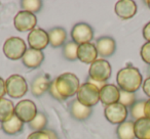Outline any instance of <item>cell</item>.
I'll return each instance as SVG.
<instances>
[{"label":"cell","mask_w":150,"mask_h":139,"mask_svg":"<svg viewBox=\"0 0 150 139\" xmlns=\"http://www.w3.org/2000/svg\"><path fill=\"white\" fill-rule=\"evenodd\" d=\"M145 103L146 100H139V101H136L129 108V114H131V117L134 120L137 121L142 118H145V112H144Z\"/></svg>","instance_id":"obj_26"},{"label":"cell","mask_w":150,"mask_h":139,"mask_svg":"<svg viewBox=\"0 0 150 139\" xmlns=\"http://www.w3.org/2000/svg\"><path fill=\"white\" fill-rule=\"evenodd\" d=\"M127 115H129L127 108L118 102L107 105L104 110V116L106 120L114 125H119L125 122Z\"/></svg>","instance_id":"obj_10"},{"label":"cell","mask_w":150,"mask_h":139,"mask_svg":"<svg viewBox=\"0 0 150 139\" xmlns=\"http://www.w3.org/2000/svg\"><path fill=\"white\" fill-rule=\"evenodd\" d=\"M71 38L78 45L91 43L94 38V30L86 23H77L71 30Z\"/></svg>","instance_id":"obj_7"},{"label":"cell","mask_w":150,"mask_h":139,"mask_svg":"<svg viewBox=\"0 0 150 139\" xmlns=\"http://www.w3.org/2000/svg\"><path fill=\"white\" fill-rule=\"evenodd\" d=\"M112 74V68L110 64L106 59H97L90 66L88 70V78L94 81L104 82L106 83L111 77Z\"/></svg>","instance_id":"obj_5"},{"label":"cell","mask_w":150,"mask_h":139,"mask_svg":"<svg viewBox=\"0 0 150 139\" xmlns=\"http://www.w3.org/2000/svg\"><path fill=\"white\" fill-rule=\"evenodd\" d=\"M26 51H27L26 43L20 37H11L5 40L3 44V53L8 59H22Z\"/></svg>","instance_id":"obj_4"},{"label":"cell","mask_w":150,"mask_h":139,"mask_svg":"<svg viewBox=\"0 0 150 139\" xmlns=\"http://www.w3.org/2000/svg\"><path fill=\"white\" fill-rule=\"evenodd\" d=\"M45 131L48 134V136H50V139H59L58 135H57V133L54 132V130H52V129H45Z\"/></svg>","instance_id":"obj_37"},{"label":"cell","mask_w":150,"mask_h":139,"mask_svg":"<svg viewBox=\"0 0 150 139\" xmlns=\"http://www.w3.org/2000/svg\"><path fill=\"white\" fill-rule=\"evenodd\" d=\"M1 129H2L5 134L16 135V134H19L20 132L23 131L24 123L15 115V116H13L11 120L7 121V122L1 123Z\"/></svg>","instance_id":"obj_21"},{"label":"cell","mask_w":150,"mask_h":139,"mask_svg":"<svg viewBox=\"0 0 150 139\" xmlns=\"http://www.w3.org/2000/svg\"><path fill=\"white\" fill-rule=\"evenodd\" d=\"M134 131L137 139H150V119L145 117L135 121Z\"/></svg>","instance_id":"obj_20"},{"label":"cell","mask_w":150,"mask_h":139,"mask_svg":"<svg viewBox=\"0 0 150 139\" xmlns=\"http://www.w3.org/2000/svg\"><path fill=\"white\" fill-rule=\"evenodd\" d=\"M28 43L30 48L42 51L50 44L47 32L41 28L32 30L28 35Z\"/></svg>","instance_id":"obj_11"},{"label":"cell","mask_w":150,"mask_h":139,"mask_svg":"<svg viewBox=\"0 0 150 139\" xmlns=\"http://www.w3.org/2000/svg\"><path fill=\"white\" fill-rule=\"evenodd\" d=\"M133 121H125L117 126L116 135L118 139H135V131H134Z\"/></svg>","instance_id":"obj_23"},{"label":"cell","mask_w":150,"mask_h":139,"mask_svg":"<svg viewBox=\"0 0 150 139\" xmlns=\"http://www.w3.org/2000/svg\"><path fill=\"white\" fill-rule=\"evenodd\" d=\"M48 40H50V45L54 48L61 47L65 45V42L67 40V33L65 29L61 27H56L50 29L47 32Z\"/></svg>","instance_id":"obj_19"},{"label":"cell","mask_w":150,"mask_h":139,"mask_svg":"<svg viewBox=\"0 0 150 139\" xmlns=\"http://www.w3.org/2000/svg\"><path fill=\"white\" fill-rule=\"evenodd\" d=\"M140 56L145 64L150 66V42H146L140 49Z\"/></svg>","instance_id":"obj_29"},{"label":"cell","mask_w":150,"mask_h":139,"mask_svg":"<svg viewBox=\"0 0 150 139\" xmlns=\"http://www.w3.org/2000/svg\"><path fill=\"white\" fill-rule=\"evenodd\" d=\"M142 34H143L144 39L147 42H150V22H148V23L144 26L143 30H142Z\"/></svg>","instance_id":"obj_33"},{"label":"cell","mask_w":150,"mask_h":139,"mask_svg":"<svg viewBox=\"0 0 150 139\" xmlns=\"http://www.w3.org/2000/svg\"><path fill=\"white\" fill-rule=\"evenodd\" d=\"M76 96H77L76 99L80 103L88 108H92L100 101V89L93 84L86 82L79 86Z\"/></svg>","instance_id":"obj_3"},{"label":"cell","mask_w":150,"mask_h":139,"mask_svg":"<svg viewBox=\"0 0 150 139\" xmlns=\"http://www.w3.org/2000/svg\"><path fill=\"white\" fill-rule=\"evenodd\" d=\"M86 82H88V83H91V84H93V85H95L97 88H99V89H102L103 87H104L105 85H106L107 83H104V82H98V81H94V80H92L91 78H88V81Z\"/></svg>","instance_id":"obj_35"},{"label":"cell","mask_w":150,"mask_h":139,"mask_svg":"<svg viewBox=\"0 0 150 139\" xmlns=\"http://www.w3.org/2000/svg\"><path fill=\"white\" fill-rule=\"evenodd\" d=\"M27 139H50L45 130L43 131H33L28 135Z\"/></svg>","instance_id":"obj_30"},{"label":"cell","mask_w":150,"mask_h":139,"mask_svg":"<svg viewBox=\"0 0 150 139\" xmlns=\"http://www.w3.org/2000/svg\"><path fill=\"white\" fill-rule=\"evenodd\" d=\"M78 44L74 41H69L63 46V56L69 61H74L78 59L77 51H78Z\"/></svg>","instance_id":"obj_25"},{"label":"cell","mask_w":150,"mask_h":139,"mask_svg":"<svg viewBox=\"0 0 150 139\" xmlns=\"http://www.w3.org/2000/svg\"><path fill=\"white\" fill-rule=\"evenodd\" d=\"M15 108L13 101L7 98H0V122L4 123L15 116Z\"/></svg>","instance_id":"obj_22"},{"label":"cell","mask_w":150,"mask_h":139,"mask_svg":"<svg viewBox=\"0 0 150 139\" xmlns=\"http://www.w3.org/2000/svg\"><path fill=\"white\" fill-rule=\"evenodd\" d=\"M6 94V86H5V81L0 77V98Z\"/></svg>","instance_id":"obj_34"},{"label":"cell","mask_w":150,"mask_h":139,"mask_svg":"<svg viewBox=\"0 0 150 139\" xmlns=\"http://www.w3.org/2000/svg\"><path fill=\"white\" fill-rule=\"evenodd\" d=\"M29 128L32 129L33 131H43L46 129V125H47V117L44 112H38L36 117L28 123Z\"/></svg>","instance_id":"obj_24"},{"label":"cell","mask_w":150,"mask_h":139,"mask_svg":"<svg viewBox=\"0 0 150 139\" xmlns=\"http://www.w3.org/2000/svg\"><path fill=\"white\" fill-rule=\"evenodd\" d=\"M120 96V89L114 84H106L100 90V101L105 105L117 103Z\"/></svg>","instance_id":"obj_13"},{"label":"cell","mask_w":150,"mask_h":139,"mask_svg":"<svg viewBox=\"0 0 150 139\" xmlns=\"http://www.w3.org/2000/svg\"><path fill=\"white\" fill-rule=\"evenodd\" d=\"M142 89H143L144 93L150 98V76L144 80L143 84H142Z\"/></svg>","instance_id":"obj_32"},{"label":"cell","mask_w":150,"mask_h":139,"mask_svg":"<svg viewBox=\"0 0 150 139\" xmlns=\"http://www.w3.org/2000/svg\"><path fill=\"white\" fill-rule=\"evenodd\" d=\"M6 93L11 98H21L27 93L28 84L26 79L21 75H11L5 81Z\"/></svg>","instance_id":"obj_6"},{"label":"cell","mask_w":150,"mask_h":139,"mask_svg":"<svg viewBox=\"0 0 150 139\" xmlns=\"http://www.w3.org/2000/svg\"><path fill=\"white\" fill-rule=\"evenodd\" d=\"M50 80L47 75H41L36 76L31 82V93L33 94L35 97H39V96L43 95L46 91H48V88L50 85Z\"/></svg>","instance_id":"obj_17"},{"label":"cell","mask_w":150,"mask_h":139,"mask_svg":"<svg viewBox=\"0 0 150 139\" xmlns=\"http://www.w3.org/2000/svg\"><path fill=\"white\" fill-rule=\"evenodd\" d=\"M116 82L120 90L135 93L142 86L143 78L137 68L127 66L118 71L116 75Z\"/></svg>","instance_id":"obj_1"},{"label":"cell","mask_w":150,"mask_h":139,"mask_svg":"<svg viewBox=\"0 0 150 139\" xmlns=\"http://www.w3.org/2000/svg\"><path fill=\"white\" fill-rule=\"evenodd\" d=\"M148 73H149V76H150V66H149V68H148Z\"/></svg>","instance_id":"obj_39"},{"label":"cell","mask_w":150,"mask_h":139,"mask_svg":"<svg viewBox=\"0 0 150 139\" xmlns=\"http://www.w3.org/2000/svg\"><path fill=\"white\" fill-rule=\"evenodd\" d=\"M96 48L98 54L102 57H109L113 55L116 50V42L112 37L103 36L96 41Z\"/></svg>","instance_id":"obj_14"},{"label":"cell","mask_w":150,"mask_h":139,"mask_svg":"<svg viewBox=\"0 0 150 139\" xmlns=\"http://www.w3.org/2000/svg\"><path fill=\"white\" fill-rule=\"evenodd\" d=\"M22 10L31 13H36L42 8V1L40 0H23L21 1Z\"/></svg>","instance_id":"obj_27"},{"label":"cell","mask_w":150,"mask_h":139,"mask_svg":"<svg viewBox=\"0 0 150 139\" xmlns=\"http://www.w3.org/2000/svg\"><path fill=\"white\" fill-rule=\"evenodd\" d=\"M48 92H50V94L52 96V97L54 98V99L57 100H64V98L62 97V96L59 94L58 90H57L56 88V84H54V80H52V82H50V88H48Z\"/></svg>","instance_id":"obj_31"},{"label":"cell","mask_w":150,"mask_h":139,"mask_svg":"<svg viewBox=\"0 0 150 139\" xmlns=\"http://www.w3.org/2000/svg\"><path fill=\"white\" fill-rule=\"evenodd\" d=\"M144 112H145V117H146V118H149L150 119V98L148 100H146Z\"/></svg>","instance_id":"obj_36"},{"label":"cell","mask_w":150,"mask_h":139,"mask_svg":"<svg viewBox=\"0 0 150 139\" xmlns=\"http://www.w3.org/2000/svg\"><path fill=\"white\" fill-rule=\"evenodd\" d=\"M69 110H70L71 116L75 120H78V121H86V119L90 118L93 112L92 108L83 105L77 99H74L73 101H71Z\"/></svg>","instance_id":"obj_18"},{"label":"cell","mask_w":150,"mask_h":139,"mask_svg":"<svg viewBox=\"0 0 150 139\" xmlns=\"http://www.w3.org/2000/svg\"><path fill=\"white\" fill-rule=\"evenodd\" d=\"M136 102V94L132 92H127L120 90V96H119L118 103L122 104L125 108H131L134 103Z\"/></svg>","instance_id":"obj_28"},{"label":"cell","mask_w":150,"mask_h":139,"mask_svg":"<svg viewBox=\"0 0 150 139\" xmlns=\"http://www.w3.org/2000/svg\"><path fill=\"white\" fill-rule=\"evenodd\" d=\"M36 104L30 99H24L18 102L15 108V115L23 123H30L37 115Z\"/></svg>","instance_id":"obj_8"},{"label":"cell","mask_w":150,"mask_h":139,"mask_svg":"<svg viewBox=\"0 0 150 139\" xmlns=\"http://www.w3.org/2000/svg\"><path fill=\"white\" fill-rule=\"evenodd\" d=\"M56 88L59 94L66 100L77 93L79 89L80 82L76 75L72 73H64L54 79Z\"/></svg>","instance_id":"obj_2"},{"label":"cell","mask_w":150,"mask_h":139,"mask_svg":"<svg viewBox=\"0 0 150 139\" xmlns=\"http://www.w3.org/2000/svg\"><path fill=\"white\" fill-rule=\"evenodd\" d=\"M98 51L96 45L93 43H86L78 46L77 58L83 64H92L98 59Z\"/></svg>","instance_id":"obj_15"},{"label":"cell","mask_w":150,"mask_h":139,"mask_svg":"<svg viewBox=\"0 0 150 139\" xmlns=\"http://www.w3.org/2000/svg\"><path fill=\"white\" fill-rule=\"evenodd\" d=\"M115 13L122 20H129L137 13V4L133 0H119L114 7Z\"/></svg>","instance_id":"obj_12"},{"label":"cell","mask_w":150,"mask_h":139,"mask_svg":"<svg viewBox=\"0 0 150 139\" xmlns=\"http://www.w3.org/2000/svg\"><path fill=\"white\" fill-rule=\"evenodd\" d=\"M37 25V17L34 13L21 10L16 15L13 19V26L19 32H27L35 29Z\"/></svg>","instance_id":"obj_9"},{"label":"cell","mask_w":150,"mask_h":139,"mask_svg":"<svg viewBox=\"0 0 150 139\" xmlns=\"http://www.w3.org/2000/svg\"><path fill=\"white\" fill-rule=\"evenodd\" d=\"M145 3H146V5L148 6V8L150 9V0H147V1H145Z\"/></svg>","instance_id":"obj_38"},{"label":"cell","mask_w":150,"mask_h":139,"mask_svg":"<svg viewBox=\"0 0 150 139\" xmlns=\"http://www.w3.org/2000/svg\"><path fill=\"white\" fill-rule=\"evenodd\" d=\"M44 60V54L40 50L29 48L22 57V62L25 66L29 68H37L41 66Z\"/></svg>","instance_id":"obj_16"}]
</instances>
